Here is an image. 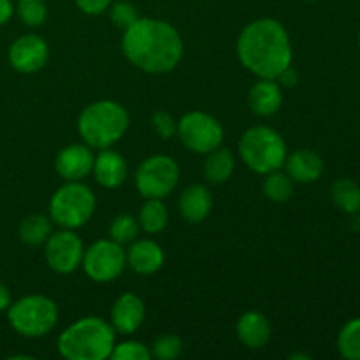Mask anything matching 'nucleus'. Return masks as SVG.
<instances>
[{
    "label": "nucleus",
    "instance_id": "obj_10",
    "mask_svg": "<svg viewBox=\"0 0 360 360\" xmlns=\"http://www.w3.org/2000/svg\"><path fill=\"white\" fill-rule=\"evenodd\" d=\"M81 266L90 280L97 283H109L125 269L127 253L120 243L112 239H101L84 250Z\"/></svg>",
    "mask_w": 360,
    "mask_h": 360
},
{
    "label": "nucleus",
    "instance_id": "obj_15",
    "mask_svg": "<svg viewBox=\"0 0 360 360\" xmlns=\"http://www.w3.org/2000/svg\"><path fill=\"white\" fill-rule=\"evenodd\" d=\"M125 253L127 266H130V269L136 271L137 274H143V276L155 274L164 266V250L153 239H137V241H132V245H130V248Z\"/></svg>",
    "mask_w": 360,
    "mask_h": 360
},
{
    "label": "nucleus",
    "instance_id": "obj_11",
    "mask_svg": "<svg viewBox=\"0 0 360 360\" xmlns=\"http://www.w3.org/2000/svg\"><path fill=\"white\" fill-rule=\"evenodd\" d=\"M44 245L46 262L55 273L70 274L83 262L84 245L79 236L70 229L53 232Z\"/></svg>",
    "mask_w": 360,
    "mask_h": 360
},
{
    "label": "nucleus",
    "instance_id": "obj_33",
    "mask_svg": "<svg viewBox=\"0 0 360 360\" xmlns=\"http://www.w3.org/2000/svg\"><path fill=\"white\" fill-rule=\"evenodd\" d=\"M74 2L81 13L88 14V16H97V14L105 13L109 9L112 0H74Z\"/></svg>",
    "mask_w": 360,
    "mask_h": 360
},
{
    "label": "nucleus",
    "instance_id": "obj_22",
    "mask_svg": "<svg viewBox=\"0 0 360 360\" xmlns=\"http://www.w3.org/2000/svg\"><path fill=\"white\" fill-rule=\"evenodd\" d=\"M18 234L25 245H44L51 236V218L46 217V214H30V217L21 220Z\"/></svg>",
    "mask_w": 360,
    "mask_h": 360
},
{
    "label": "nucleus",
    "instance_id": "obj_35",
    "mask_svg": "<svg viewBox=\"0 0 360 360\" xmlns=\"http://www.w3.org/2000/svg\"><path fill=\"white\" fill-rule=\"evenodd\" d=\"M13 13H14L13 0H0V27L6 25L7 21L11 20Z\"/></svg>",
    "mask_w": 360,
    "mask_h": 360
},
{
    "label": "nucleus",
    "instance_id": "obj_38",
    "mask_svg": "<svg viewBox=\"0 0 360 360\" xmlns=\"http://www.w3.org/2000/svg\"><path fill=\"white\" fill-rule=\"evenodd\" d=\"M359 46H360V35H359Z\"/></svg>",
    "mask_w": 360,
    "mask_h": 360
},
{
    "label": "nucleus",
    "instance_id": "obj_13",
    "mask_svg": "<svg viewBox=\"0 0 360 360\" xmlns=\"http://www.w3.org/2000/svg\"><path fill=\"white\" fill-rule=\"evenodd\" d=\"M95 155L88 144L65 146L55 160V171L63 181H83L94 169Z\"/></svg>",
    "mask_w": 360,
    "mask_h": 360
},
{
    "label": "nucleus",
    "instance_id": "obj_8",
    "mask_svg": "<svg viewBox=\"0 0 360 360\" xmlns=\"http://www.w3.org/2000/svg\"><path fill=\"white\" fill-rule=\"evenodd\" d=\"M179 181L178 162L167 155L144 158L136 171V186L144 199H164Z\"/></svg>",
    "mask_w": 360,
    "mask_h": 360
},
{
    "label": "nucleus",
    "instance_id": "obj_31",
    "mask_svg": "<svg viewBox=\"0 0 360 360\" xmlns=\"http://www.w3.org/2000/svg\"><path fill=\"white\" fill-rule=\"evenodd\" d=\"M151 357V350L141 341H123L115 345L109 359L112 360H148Z\"/></svg>",
    "mask_w": 360,
    "mask_h": 360
},
{
    "label": "nucleus",
    "instance_id": "obj_36",
    "mask_svg": "<svg viewBox=\"0 0 360 360\" xmlns=\"http://www.w3.org/2000/svg\"><path fill=\"white\" fill-rule=\"evenodd\" d=\"M11 292L9 288L6 287V285L0 281V311H4V309H7L11 306Z\"/></svg>",
    "mask_w": 360,
    "mask_h": 360
},
{
    "label": "nucleus",
    "instance_id": "obj_19",
    "mask_svg": "<svg viewBox=\"0 0 360 360\" xmlns=\"http://www.w3.org/2000/svg\"><path fill=\"white\" fill-rule=\"evenodd\" d=\"M239 341L252 350L264 348L271 340V323L260 311H246L236 326Z\"/></svg>",
    "mask_w": 360,
    "mask_h": 360
},
{
    "label": "nucleus",
    "instance_id": "obj_3",
    "mask_svg": "<svg viewBox=\"0 0 360 360\" xmlns=\"http://www.w3.org/2000/svg\"><path fill=\"white\" fill-rule=\"evenodd\" d=\"M116 345V330L101 316H84L67 327L58 336L56 347L67 360L109 359Z\"/></svg>",
    "mask_w": 360,
    "mask_h": 360
},
{
    "label": "nucleus",
    "instance_id": "obj_7",
    "mask_svg": "<svg viewBox=\"0 0 360 360\" xmlns=\"http://www.w3.org/2000/svg\"><path fill=\"white\" fill-rule=\"evenodd\" d=\"M11 327L25 338H42L55 329L58 322V308L46 295H27L11 302L7 308Z\"/></svg>",
    "mask_w": 360,
    "mask_h": 360
},
{
    "label": "nucleus",
    "instance_id": "obj_27",
    "mask_svg": "<svg viewBox=\"0 0 360 360\" xmlns=\"http://www.w3.org/2000/svg\"><path fill=\"white\" fill-rule=\"evenodd\" d=\"M141 231L139 220L132 214H118L109 225V238L120 245H127L137 239V234Z\"/></svg>",
    "mask_w": 360,
    "mask_h": 360
},
{
    "label": "nucleus",
    "instance_id": "obj_2",
    "mask_svg": "<svg viewBox=\"0 0 360 360\" xmlns=\"http://www.w3.org/2000/svg\"><path fill=\"white\" fill-rule=\"evenodd\" d=\"M239 62L260 79H276L292 65V42L283 25L274 18H259L238 37Z\"/></svg>",
    "mask_w": 360,
    "mask_h": 360
},
{
    "label": "nucleus",
    "instance_id": "obj_16",
    "mask_svg": "<svg viewBox=\"0 0 360 360\" xmlns=\"http://www.w3.org/2000/svg\"><path fill=\"white\" fill-rule=\"evenodd\" d=\"M95 181L104 188H118L127 179V162L118 151L105 148L98 151L91 169Z\"/></svg>",
    "mask_w": 360,
    "mask_h": 360
},
{
    "label": "nucleus",
    "instance_id": "obj_20",
    "mask_svg": "<svg viewBox=\"0 0 360 360\" xmlns=\"http://www.w3.org/2000/svg\"><path fill=\"white\" fill-rule=\"evenodd\" d=\"M179 211L190 224H200L213 210V197L204 185H190L179 195Z\"/></svg>",
    "mask_w": 360,
    "mask_h": 360
},
{
    "label": "nucleus",
    "instance_id": "obj_21",
    "mask_svg": "<svg viewBox=\"0 0 360 360\" xmlns=\"http://www.w3.org/2000/svg\"><path fill=\"white\" fill-rule=\"evenodd\" d=\"M236 169V158L231 150L227 148L218 146L217 150L207 153L206 162H204V176L210 183L214 185H221V183L229 181L231 176L234 174Z\"/></svg>",
    "mask_w": 360,
    "mask_h": 360
},
{
    "label": "nucleus",
    "instance_id": "obj_17",
    "mask_svg": "<svg viewBox=\"0 0 360 360\" xmlns=\"http://www.w3.org/2000/svg\"><path fill=\"white\" fill-rule=\"evenodd\" d=\"M248 104L257 116L269 118L276 115L283 104L280 83L276 79H259L250 90Z\"/></svg>",
    "mask_w": 360,
    "mask_h": 360
},
{
    "label": "nucleus",
    "instance_id": "obj_12",
    "mask_svg": "<svg viewBox=\"0 0 360 360\" xmlns=\"http://www.w3.org/2000/svg\"><path fill=\"white\" fill-rule=\"evenodd\" d=\"M49 58L48 42L35 34L20 35L9 48V62L21 74L39 72Z\"/></svg>",
    "mask_w": 360,
    "mask_h": 360
},
{
    "label": "nucleus",
    "instance_id": "obj_37",
    "mask_svg": "<svg viewBox=\"0 0 360 360\" xmlns=\"http://www.w3.org/2000/svg\"><path fill=\"white\" fill-rule=\"evenodd\" d=\"M306 2H316V0H306Z\"/></svg>",
    "mask_w": 360,
    "mask_h": 360
},
{
    "label": "nucleus",
    "instance_id": "obj_30",
    "mask_svg": "<svg viewBox=\"0 0 360 360\" xmlns=\"http://www.w3.org/2000/svg\"><path fill=\"white\" fill-rule=\"evenodd\" d=\"M109 14H111V21L115 23V27L127 30L130 25L136 23L139 20V13H137V7L134 6L129 0H120L109 6Z\"/></svg>",
    "mask_w": 360,
    "mask_h": 360
},
{
    "label": "nucleus",
    "instance_id": "obj_34",
    "mask_svg": "<svg viewBox=\"0 0 360 360\" xmlns=\"http://www.w3.org/2000/svg\"><path fill=\"white\" fill-rule=\"evenodd\" d=\"M276 81L280 83V86L292 88V86H295V84L299 83V72L294 69V67L288 65L287 69H285L283 72H281L280 76L276 77Z\"/></svg>",
    "mask_w": 360,
    "mask_h": 360
},
{
    "label": "nucleus",
    "instance_id": "obj_23",
    "mask_svg": "<svg viewBox=\"0 0 360 360\" xmlns=\"http://www.w3.org/2000/svg\"><path fill=\"white\" fill-rule=\"evenodd\" d=\"M330 199L347 214H357L360 211V186L354 179L341 178L330 188Z\"/></svg>",
    "mask_w": 360,
    "mask_h": 360
},
{
    "label": "nucleus",
    "instance_id": "obj_18",
    "mask_svg": "<svg viewBox=\"0 0 360 360\" xmlns=\"http://www.w3.org/2000/svg\"><path fill=\"white\" fill-rule=\"evenodd\" d=\"M285 172L297 183H315L323 172V160L313 150H295L285 158Z\"/></svg>",
    "mask_w": 360,
    "mask_h": 360
},
{
    "label": "nucleus",
    "instance_id": "obj_14",
    "mask_svg": "<svg viewBox=\"0 0 360 360\" xmlns=\"http://www.w3.org/2000/svg\"><path fill=\"white\" fill-rule=\"evenodd\" d=\"M146 319V308L137 294L127 292L115 301L111 308V326L120 334H134Z\"/></svg>",
    "mask_w": 360,
    "mask_h": 360
},
{
    "label": "nucleus",
    "instance_id": "obj_6",
    "mask_svg": "<svg viewBox=\"0 0 360 360\" xmlns=\"http://www.w3.org/2000/svg\"><path fill=\"white\" fill-rule=\"evenodd\" d=\"M95 193L83 181H65L49 200V218L63 229H79L95 213Z\"/></svg>",
    "mask_w": 360,
    "mask_h": 360
},
{
    "label": "nucleus",
    "instance_id": "obj_9",
    "mask_svg": "<svg viewBox=\"0 0 360 360\" xmlns=\"http://www.w3.org/2000/svg\"><path fill=\"white\" fill-rule=\"evenodd\" d=\"M176 136L193 153L207 155L224 143V127L204 111H190L178 122Z\"/></svg>",
    "mask_w": 360,
    "mask_h": 360
},
{
    "label": "nucleus",
    "instance_id": "obj_5",
    "mask_svg": "<svg viewBox=\"0 0 360 360\" xmlns=\"http://www.w3.org/2000/svg\"><path fill=\"white\" fill-rule=\"evenodd\" d=\"M239 155L246 167L257 174H269L283 167L287 143L273 127L257 125L246 130L239 141Z\"/></svg>",
    "mask_w": 360,
    "mask_h": 360
},
{
    "label": "nucleus",
    "instance_id": "obj_28",
    "mask_svg": "<svg viewBox=\"0 0 360 360\" xmlns=\"http://www.w3.org/2000/svg\"><path fill=\"white\" fill-rule=\"evenodd\" d=\"M16 13L21 23L27 27H41L48 18V6L44 0H18Z\"/></svg>",
    "mask_w": 360,
    "mask_h": 360
},
{
    "label": "nucleus",
    "instance_id": "obj_29",
    "mask_svg": "<svg viewBox=\"0 0 360 360\" xmlns=\"http://www.w3.org/2000/svg\"><path fill=\"white\" fill-rule=\"evenodd\" d=\"M183 352V341L174 334H164V336L157 338L151 347V355L158 360H174L181 355Z\"/></svg>",
    "mask_w": 360,
    "mask_h": 360
},
{
    "label": "nucleus",
    "instance_id": "obj_4",
    "mask_svg": "<svg viewBox=\"0 0 360 360\" xmlns=\"http://www.w3.org/2000/svg\"><path fill=\"white\" fill-rule=\"evenodd\" d=\"M129 123V112L120 102L97 101L81 111L77 132L91 150H105L125 136Z\"/></svg>",
    "mask_w": 360,
    "mask_h": 360
},
{
    "label": "nucleus",
    "instance_id": "obj_24",
    "mask_svg": "<svg viewBox=\"0 0 360 360\" xmlns=\"http://www.w3.org/2000/svg\"><path fill=\"white\" fill-rule=\"evenodd\" d=\"M139 225L148 234H158L169 224L167 207L162 204V199H146L139 211Z\"/></svg>",
    "mask_w": 360,
    "mask_h": 360
},
{
    "label": "nucleus",
    "instance_id": "obj_25",
    "mask_svg": "<svg viewBox=\"0 0 360 360\" xmlns=\"http://www.w3.org/2000/svg\"><path fill=\"white\" fill-rule=\"evenodd\" d=\"M264 193L273 202H287L294 195V179L283 171H273L266 174L262 185Z\"/></svg>",
    "mask_w": 360,
    "mask_h": 360
},
{
    "label": "nucleus",
    "instance_id": "obj_26",
    "mask_svg": "<svg viewBox=\"0 0 360 360\" xmlns=\"http://www.w3.org/2000/svg\"><path fill=\"white\" fill-rule=\"evenodd\" d=\"M338 352L347 360H360V319H354L341 327L338 334Z\"/></svg>",
    "mask_w": 360,
    "mask_h": 360
},
{
    "label": "nucleus",
    "instance_id": "obj_1",
    "mask_svg": "<svg viewBox=\"0 0 360 360\" xmlns=\"http://www.w3.org/2000/svg\"><path fill=\"white\" fill-rule=\"evenodd\" d=\"M123 55L148 74L174 70L183 58V39L171 23L157 18H139L122 39Z\"/></svg>",
    "mask_w": 360,
    "mask_h": 360
},
{
    "label": "nucleus",
    "instance_id": "obj_32",
    "mask_svg": "<svg viewBox=\"0 0 360 360\" xmlns=\"http://www.w3.org/2000/svg\"><path fill=\"white\" fill-rule=\"evenodd\" d=\"M151 127H153L155 132L158 134L160 139H172L178 132V122L174 120V116L167 111H157L151 116Z\"/></svg>",
    "mask_w": 360,
    "mask_h": 360
}]
</instances>
